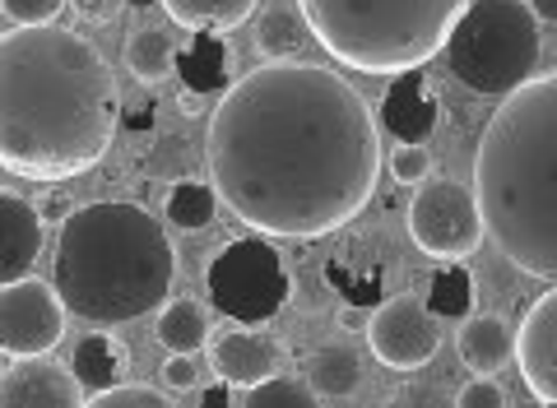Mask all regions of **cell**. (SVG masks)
I'll return each instance as SVG.
<instances>
[{
  "label": "cell",
  "mask_w": 557,
  "mask_h": 408,
  "mask_svg": "<svg viewBox=\"0 0 557 408\" xmlns=\"http://www.w3.org/2000/svg\"><path fill=\"white\" fill-rule=\"evenodd\" d=\"M205 163L233 219L311 242L354 223L376 195V112L335 70L265 61L219 94Z\"/></svg>",
  "instance_id": "1"
},
{
  "label": "cell",
  "mask_w": 557,
  "mask_h": 408,
  "mask_svg": "<svg viewBox=\"0 0 557 408\" xmlns=\"http://www.w3.org/2000/svg\"><path fill=\"white\" fill-rule=\"evenodd\" d=\"M121 88L108 57L61 24H20L0 38V168L28 182H70L112 149Z\"/></svg>",
  "instance_id": "2"
},
{
  "label": "cell",
  "mask_w": 557,
  "mask_h": 408,
  "mask_svg": "<svg viewBox=\"0 0 557 408\" xmlns=\"http://www.w3.org/2000/svg\"><path fill=\"white\" fill-rule=\"evenodd\" d=\"M487 242L520 274L557 283V70L502 98L474 149Z\"/></svg>",
  "instance_id": "3"
},
{
  "label": "cell",
  "mask_w": 557,
  "mask_h": 408,
  "mask_svg": "<svg viewBox=\"0 0 557 408\" xmlns=\"http://www.w3.org/2000/svg\"><path fill=\"white\" fill-rule=\"evenodd\" d=\"M172 279H177V251L149 209L94 200L61 223L51 283L65 311L79 321L98 330L131 325L163 307Z\"/></svg>",
  "instance_id": "4"
},
{
  "label": "cell",
  "mask_w": 557,
  "mask_h": 408,
  "mask_svg": "<svg viewBox=\"0 0 557 408\" xmlns=\"http://www.w3.org/2000/svg\"><path fill=\"white\" fill-rule=\"evenodd\" d=\"M465 5L469 0H298L311 38L362 75L423 70L442 57Z\"/></svg>",
  "instance_id": "5"
},
{
  "label": "cell",
  "mask_w": 557,
  "mask_h": 408,
  "mask_svg": "<svg viewBox=\"0 0 557 408\" xmlns=\"http://www.w3.org/2000/svg\"><path fill=\"white\" fill-rule=\"evenodd\" d=\"M539 51L544 38L525 0H469L442 57L469 94L507 98L511 88L534 79Z\"/></svg>",
  "instance_id": "6"
},
{
  "label": "cell",
  "mask_w": 557,
  "mask_h": 408,
  "mask_svg": "<svg viewBox=\"0 0 557 408\" xmlns=\"http://www.w3.org/2000/svg\"><path fill=\"white\" fill-rule=\"evenodd\" d=\"M209 301L237 325H265L278 316L293 297L288 264L278 256V246L260 237H233L223 251L209 260Z\"/></svg>",
  "instance_id": "7"
},
{
  "label": "cell",
  "mask_w": 557,
  "mask_h": 408,
  "mask_svg": "<svg viewBox=\"0 0 557 408\" xmlns=\"http://www.w3.org/2000/svg\"><path fill=\"white\" fill-rule=\"evenodd\" d=\"M409 237L432 260L474 256L487 237L479 195L460 182H450V176H428L413 190V205H409Z\"/></svg>",
  "instance_id": "8"
},
{
  "label": "cell",
  "mask_w": 557,
  "mask_h": 408,
  "mask_svg": "<svg viewBox=\"0 0 557 408\" xmlns=\"http://www.w3.org/2000/svg\"><path fill=\"white\" fill-rule=\"evenodd\" d=\"M65 339V301L57 283L10 279L0 283V353L38 358Z\"/></svg>",
  "instance_id": "9"
},
{
  "label": "cell",
  "mask_w": 557,
  "mask_h": 408,
  "mask_svg": "<svg viewBox=\"0 0 557 408\" xmlns=\"http://www.w3.org/2000/svg\"><path fill=\"white\" fill-rule=\"evenodd\" d=\"M368 344L376 353L381 367L391 371H418L437 358L442 348V316L428 307V297L399 293L391 301H381L368 325Z\"/></svg>",
  "instance_id": "10"
},
{
  "label": "cell",
  "mask_w": 557,
  "mask_h": 408,
  "mask_svg": "<svg viewBox=\"0 0 557 408\" xmlns=\"http://www.w3.org/2000/svg\"><path fill=\"white\" fill-rule=\"evenodd\" d=\"M516 367L530 395L557 408V283L530 301L516 330Z\"/></svg>",
  "instance_id": "11"
},
{
  "label": "cell",
  "mask_w": 557,
  "mask_h": 408,
  "mask_svg": "<svg viewBox=\"0 0 557 408\" xmlns=\"http://www.w3.org/2000/svg\"><path fill=\"white\" fill-rule=\"evenodd\" d=\"M209 367H214L219 381L251 390L284 367V344H278L265 325H237L233 321L228 330L209 334Z\"/></svg>",
  "instance_id": "12"
},
{
  "label": "cell",
  "mask_w": 557,
  "mask_h": 408,
  "mask_svg": "<svg viewBox=\"0 0 557 408\" xmlns=\"http://www.w3.org/2000/svg\"><path fill=\"white\" fill-rule=\"evenodd\" d=\"M89 395L75 371L51 362L47 353L38 358H14L0 367V408H84Z\"/></svg>",
  "instance_id": "13"
},
{
  "label": "cell",
  "mask_w": 557,
  "mask_h": 408,
  "mask_svg": "<svg viewBox=\"0 0 557 408\" xmlns=\"http://www.w3.org/2000/svg\"><path fill=\"white\" fill-rule=\"evenodd\" d=\"M381 126H386L399 145H428V135L442 121V102L423 79V70H399L395 84L381 98Z\"/></svg>",
  "instance_id": "14"
},
{
  "label": "cell",
  "mask_w": 557,
  "mask_h": 408,
  "mask_svg": "<svg viewBox=\"0 0 557 408\" xmlns=\"http://www.w3.org/2000/svg\"><path fill=\"white\" fill-rule=\"evenodd\" d=\"M42 251V214L24 195L0 190V283L24 279Z\"/></svg>",
  "instance_id": "15"
},
{
  "label": "cell",
  "mask_w": 557,
  "mask_h": 408,
  "mask_svg": "<svg viewBox=\"0 0 557 408\" xmlns=\"http://www.w3.org/2000/svg\"><path fill=\"white\" fill-rule=\"evenodd\" d=\"M177 70H182V88H196V94H223V88L233 84V47L223 42V33L196 28L190 42L177 47Z\"/></svg>",
  "instance_id": "16"
},
{
  "label": "cell",
  "mask_w": 557,
  "mask_h": 408,
  "mask_svg": "<svg viewBox=\"0 0 557 408\" xmlns=\"http://www.w3.org/2000/svg\"><path fill=\"white\" fill-rule=\"evenodd\" d=\"M456 348H460V362L474 376H497L516 358V334L502 316H469L456 334Z\"/></svg>",
  "instance_id": "17"
},
{
  "label": "cell",
  "mask_w": 557,
  "mask_h": 408,
  "mask_svg": "<svg viewBox=\"0 0 557 408\" xmlns=\"http://www.w3.org/2000/svg\"><path fill=\"white\" fill-rule=\"evenodd\" d=\"M126 367H131V348L108 330L94 325V334H84V339L75 344V376H79L84 390H94V395L98 390L121 385Z\"/></svg>",
  "instance_id": "18"
},
{
  "label": "cell",
  "mask_w": 557,
  "mask_h": 408,
  "mask_svg": "<svg viewBox=\"0 0 557 408\" xmlns=\"http://www.w3.org/2000/svg\"><path fill=\"white\" fill-rule=\"evenodd\" d=\"M251 38H256L260 57L293 61V57H302V51H307L311 28L302 20V10H293V5H265V10H256V20H251Z\"/></svg>",
  "instance_id": "19"
},
{
  "label": "cell",
  "mask_w": 557,
  "mask_h": 408,
  "mask_svg": "<svg viewBox=\"0 0 557 408\" xmlns=\"http://www.w3.org/2000/svg\"><path fill=\"white\" fill-rule=\"evenodd\" d=\"M307 385L317 390L321 404H339L354 399V390L362 385V358L348 344H325L311 353L307 362Z\"/></svg>",
  "instance_id": "20"
},
{
  "label": "cell",
  "mask_w": 557,
  "mask_h": 408,
  "mask_svg": "<svg viewBox=\"0 0 557 408\" xmlns=\"http://www.w3.org/2000/svg\"><path fill=\"white\" fill-rule=\"evenodd\" d=\"M153 334H159V344L168 353H200L214 330H209V311L196 297H172L159 307V325H153Z\"/></svg>",
  "instance_id": "21"
},
{
  "label": "cell",
  "mask_w": 557,
  "mask_h": 408,
  "mask_svg": "<svg viewBox=\"0 0 557 408\" xmlns=\"http://www.w3.org/2000/svg\"><path fill=\"white\" fill-rule=\"evenodd\" d=\"M168 20L182 28H205V33H233L237 24L256 20L260 0H163Z\"/></svg>",
  "instance_id": "22"
},
{
  "label": "cell",
  "mask_w": 557,
  "mask_h": 408,
  "mask_svg": "<svg viewBox=\"0 0 557 408\" xmlns=\"http://www.w3.org/2000/svg\"><path fill=\"white\" fill-rule=\"evenodd\" d=\"M126 65L139 84H163L177 70V47L163 28H135L126 42Z\"/></svg>",
  "instance_id": "23"
},
{
  "label": "cell",
  "mask_w": 557,
  "mask_h": 408,
  "mask_svg": "<svg viewBox=\"0 0 557 408\" xmlns=\"http://www.w3.org/2000/svg\"><path fill=\"white\" fill-rule=\"evenodd\" d=\"M219 205H223V200H219L214 182H196V176H182V182L168 190V223H172V227H186V233H200V227L214 223Z\"/></svg>",
  "instance_id": "24"
},
{
  "label": "cell",
  "mask_w": 557,
  "mask_h": 408,
  "mask_svg": "<svg viewBox=\"0 0 557 408\" xmlns=\"http://www.w3.org/2000/svg\"><path fill=\"white\" fill-rule=\"evenodd\" d=\"M247 408H317V390H311L302 376H265L260 385H251L247 395H242Z\"/></svg>",
  "instance_id": "25"
},
{
  "label": "cell",
  "mask_w": 557,
  "mask_h": 408,
  "mask_svg": "<svg viewBox=\"0 0 557 408\" xmlns=\"http://www.w3.org/2000/svg\"><path fill=\"white\" fill-rule=\"evenodd\" d=\"M428 307L437 316H469V307H474V279L456 270V260H450V270H437L428 283Z\"/></svg>",
  "instance_id": "26"
},
{
  "label": "cell",
  "mask_w": 557,
  "mask_h": 408,
  "mask_svg": "<svg viewBox=\"0 0 557 408\" xmlns=\"http://www.w3.org/2000/svg\"><path fill=\"white\" fill-rule=\"evenodd\" d=\"M89 408H172V395L153 385H112L89 395Z\"/></svg>",
  "instance_id": "27"
},
{
  "label": "cell",
  "mask_w": 557,
  "mask_h": 408,
  "mask_svg": "<svg viewBox=\"0 0 557 408\" xmlns=\"http://www.w3.org/2000/svg\"><path fill=\"white\" fill-rule=\"evenodd\" d=\"M391 176L399 186H423L432 176V153L428 145H399L395 158H391Z\"/></svg>",
  "instance_id": "28"
},
{
  "label": "cell",
  "mask_w": 557,
  "mask_h": 408,
  "mask_svg": "<svg viewBox=\"0 0 557 408\" xmlns=\"http://www.w3.org/2000/svg\"><path fill=\"white\" fill-rule=\"evenodd\" d=\"M70 5V0H0V10L20 24H51L57 14Z\"/></svg>",
  "instance_id": "29"
},
{
  "label": "cell",
  "mask_w": 557,
  "mask_h": 408,
  "mask_svg": "<svg viewBox=\"0 0 557 408\" xmlns=\"http://www.w3.org/2000/svg\"><path fill=\"white\" fill-rule=\"evenodd\" d=\"M456 404L460 408H502V404H507V395H502V385L493 376H474L456 395Z\"/></svg>",
  "instance_id": "30"
},
{
  "label": "cell",
  "mask_w": 557,
  "mask_h": 408,
  "mask_svg": "<svg viewBox=\"0 0 557 408\" xmlns=\"http://www.w3.org/2000/svg\"><path fill=\"white\" fill-rule=\"evenodd\" d=\"M163 385L168 390H196V358H190V353H172L163 362Z\"/></svg>",
  "instance_id": "31"
},
{
  "label": "cell",
  "mask_w": 557,
  "mask_h": 408,
  "mask_svg": "<svg viewBox=\"0 0 557 408\" xmlns=\"http://www.w3.org/2000/svg\"><path fill=\"white\" fill-rule=\"evenodd\" d=\"M70 5H75V14L79 20H89V24H108L112 14L126 5V0H70Z\"/></svg>",
  "instance_id": "32"
},
{
  "label": "cell",
  "mask_w": 557,
  "mask_h": 408,
  "mask_svg": "<svg viewBox=\"0 0 557 408\" xmlns=\"http://www.w3.org/2000/svg\"><path fill=\"white\" fill-rule=\"evenodd\" d=\"M75 209H79V205L70 200V195L57 190V195H47V200L38 205V214H42V223H65L70 214H75Z\"/></svg>",
  "instance_id": "33"
},
{
  "label": "cell",
  "mask_w": 557,
  "mask_h": 408,
  "mask_svg": "<svg viewBox=\"0 0 557 408\" xmlns=\"http://www.w3.org/2000/svg\"><path fill=\"white\" fill-rule=\"evenodd\" d=\"M233 390H237V385H228V381H219V376H214V385H209L196 404H205V408H233V404H237V399H233Z\"/></svg>",
  "instance_id": "34"
},
{
  "label": "cell",
  "mask_w": 557,
  "mask_h": 408,
  "mask_svg": "<svg viewBox=\"0 0 557 408\" xmlns=\"http://www.w3.org/2000/svg\"><path fill=\"white\" fill-rule=\"evenodd\" d=\"M339 325H344V330H354V334H368V325H372V311L348 307V311H339Z\"/></svg>",
  "instance_id": "35"
},
{
  "label": "cell",
  "mask_w": 557,
  "mask_h": 408,
  "mask_svg": "<svg viewBox=\"0 0 557 408\" xmlns=\"http://www.w3.org/2000/svg\"><path fill=\"white\" fill-rule=\"evenodd\" d=\"M177 112L182 116H200L205 112V94H196V88H182V94H177Z\"/></svg>",
  "instance_id": "36"
},
{
  "label": "cell",
  "mask_w": 557,
  "mask_h": 408,
  "mask_svg": "<svg viewBox=\"0 0 557 408\" xmlns=\"http://www.w3.org/2000/svg\"><path fill=\"white\" fill-rule=\"evenodd\" d=\"M530 10L539 24H557V0H530Z\"/></svg>",
  "instance_id": "37"
},
{
  "label": "cell",
  "mask_w": 557,
  "mask_h": 408,
  "mask_svg": "<svg viewBox=\"0 0 557 408\" xmlns=\"http://www.w3.org/2000/svg\"><path fill=\"white\" fill-rule=\"evenodd\" d=\"M395 404L409 408V404H446V399H442V395H428V390H409V395H399Z\"/></svg>",
  "instance_id": "38"
},
{
  "label": "cell",
  "mask_w": 557,
  "mask_h": 408,
  "mask_svg": "<svg viewBox=\"0 0 557 408\" xmlns=\"http://www.w3.org/2000/svg\"><path fill=\"white\" fill-rule=\"evenodd\" d=\"M126 5H131V10H149V5H153V0H126Z\"/></svg>",
  "instance_id": "39"
}]
</instances>
